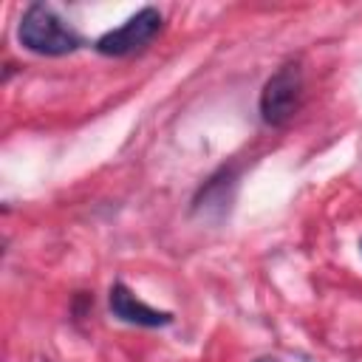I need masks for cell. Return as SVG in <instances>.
Listing matches in <instances>:
<instances>
[{
	"label": "cell",
	"instance_id": "1",
	"mask_svg": "<svg viewBox=\"0 0 362 362\" xmlns=\"http://www.w3.org/2000/svg\"><path fill=\"white\" fill-rule=\"evenodd\" d=\"M17 40L25 51L40 57H65L85 45V40L48 3L25 6L17 25Z\"/></svg>",
	"mask_w": 362,
	"mask_h": 362
},
{
	"label": "cell",
	"instance_id": "2",
	"mask_svg": "<svg viewBox=\"0 0 362 362\" xmlns=\"http://www.w3.org/2000/svg\"><path fill=\"white\" fill-rule=\"evenodd\" d=\"M300 99H303V71L297 62H286L266 79L260 90L257 99L260 119L269 127H286L300 110Z\"/></svg>",
	"mask_w": 362,
	"mask_h": 362
},
{
	"label": "cell",
	"instance_id": "3",
	"mask_svg": "<svg viewBox=\"0 0 362 362\" xmlns=\"http://www.w3.org/2000/svg\"><path fill=\"white\" fill-rule=\"evenodd\" d=\"M161 25H164L161 11L153 8V6H144V8H139L133 17H127L119 28L105 31V34L93 42V48H96V54H102V57H130V54L147 48L150 40L161 31Z\"/></svg>",
	"mask_w": 362,
	"mask_h": 362
},
{
	"label": "cell",
	"instance_id": "4",
	"mask_svg": "<svg viewBox=\"0 0 362 362\" xmlns=\"http://www.w3.org/2000/svg\"><path fill=\"white\" fill-rule=\"evenodd\" d=\"M107 308L110 314L119 320V322H127V325H139V328H164V325H173V314L170 311H158L147 303H141L122 280H116L107 291Z\"/></svg>",
	"mask_w": 362,
	"mask_h": 362
},
{
	"label": "cell",
	"instance_id": "5",
	"mask_svg": "<svg viewBox=\"0 0 362 362\" xmlns=\"http://www.w3.org/2000/svg\"><path fill=\"white\" fill-rule=\"evenodd\" d=\"M238 164H223L221 170H215L204 184L201 189L195 192L192 198V212H226L229 209V201L235 195V184H238Z\"/></svg>",
	"mask_w": 362,
	"mask_h": 362
},
{
	"label": "cell",
	"instance_id": "6",
	"mask_svg": "<svg viewBox=\"0 0 362 362\" xmlns=\"http://www.w3.org/2000/svg\"><path fill=\"white\" fill-rule=\"evenodd\" d=\"M257 362H277V359H269V356H263V359H257Z\"/></svg>",
	"mask_w": 362,
	"mask_h": 362
},
{
	"label": "cell",
	"instance_id": "7",
	"mask_svg": "<svg viewBox=\"0 0 362 362\" xmlns=\"http://www.w3.org/2000/svg\"><path fill=\"white\" fill-rule=\"evenodd\" d=\"M359 252H362V240H359Z\"/></svg>",
	"mask_w": 362,
	"mask_h": 362
}]
</instances>
